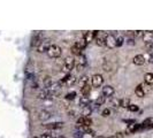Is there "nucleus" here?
Masks as SVG:
<instances>
[{"label": "nucleus", "mask_w": 153, "mask_h": 138, "mask_svg": "<svg viewBox=\"0 0 153 138\" xmlns=\"http://www.w3.org/2000/svg\"><path fill=\"white\" fill-rule=\"evenodd\" d=\"M46 53H47V55H48L50 58L56 59V58H59V56L61 55V48H60V46L53 44V45L48 48V51H47Z\"/></svg>", "instance_id": "1"}, {"label": "nucleus", "mask_w": 153, "mask_h": 138, "mask_svg": "<svg viewBox=\"0 0 153 138\" xmlns=\"http://www.w3.org/2000/svg\"><path fill=\"white\" fill-rule=\"evenodd\" d=\"M44 39L45 38H44V36H43L42 31H37L36 33H33V36H32V38H31V46L37 48Z\"/></svg>", "instance_id": "2"}, {"label": "nucleus", "mask_w": 153, "mask_h": 138, "mask_svg": "<svg viewBox=\"0 0 153 138\" xmlns=\"http://www.w3.org/2000/svg\"><path fill=\"white\" fill-rule=\"evenodd\" d=\"M52 45H53V44H52V40H51L50 38H45L42 43H40V45L37 47V51H38L39 53L47 52V51H48V48H50Z\"/></svg>", "instance_id": "3"}, {"label": "nucleus", "mask_w": 153, "mask_h": 138, "mask_svg": "<svg viewBox=\"0 0 153 138\" xmlns=\"http://www.w3.org/2000/svg\"><path fill=\"white\" fill-rule=\"evenodd\" d=\"M74 66H75V59H74L73 56H67V58L65 59V62H63L65 69H66L67 71H70L71 69L74 68Z\"/></svg>", "instance_id": "4"}, {"label": "nucleus", "mask_w": 153, "mask_h": 138, "mask_svg": "<svg viewBox=\"0 0 153 138\" xmlns=\"http://www.w3.org/2000/svg\"><path fill=\"white\" fill-rule=\"evenodd\" d=\"M105 45L107 46L108 48H115L116 47V38H115L113 35H108L106 36V39H105Z\"/></svg>", "instance_id": "5"}, {"label": "nucleus", "mask_w": 153, "mask_h": 138, "mask_svg": "<svg viewBox=\"0 0 153 138\" xmlns=\"http://www.w3.org/2000/svg\"><path fill=\"white\" fill-rule=\"evenodd\" d=\"M102 83H104V78L100 74L93 75V77H92V86L93 88H99L102 85Z\"/></svg>", "instance_id": "6"}, {"label": "nucleus", "mask_w": 153, "mask_h": 138, "mask_svg": "<svg viewBox=\"0 0 153 138\" xmlns=\"http://www.w3.org/2000/svg\"><path fill=\"white\" fill-rule=\"evenodd\" d=\"M92 124V120L90 117H85V116H82L77 120V125L79 127H91Z\"/></svg>", "instance_id": "7"}, {"label": "nucleus", "mask_w": 153, "mask_h": 138, "mask_svg": "<svg viewBox=\"0 0 153 138\" xmlns=\"http://www.w3.org/2000/svg\"><path fill=\"white\" fill-rule=\"evenodd\" d=\"M143 40L147 46L153 45V31H145L143 35Z\"/></svg>", "instance_id": "8"}, {"label": "nucleus", "mask_w": 153, "mask_h": 138, "mask_svg": "<svg viewBox=\"0 0 153 138\" xmlns=\"http://www.w3.org/2000/svg\"><path fill=\"white\" fill-rule=\"evenodd\" d=\"M98 32L99 31H86L85 32V35H84V40H85V43L86 44H89V43H91L92 40H93V38L96 37V36H98Z\"/></svg>", "instance_id": "9"}, {"label": "nucleus", "mask_w": 153, "mask_h": 138, "mask_svg": "<svg viewBox=\"0 0 153 138\" xmlns=\"http://www.w3.org/2000/svg\"><path fill=\"white\" fill-rule=\"evenodd\" d=\"M65 125L63 122H53V123H47L44 124L46 129H50V130H55V129H61L62 127Z\"/></svg>", "instance_id": "10"}, {"label": "nucleus", "mask_w": 153, "mask_h": 138, "mask_svg": "<svg viewBox=\"0 0 153 138\" xmlns=\"http://www.w3.org/2000/svg\"><path fill=\"white\" fill-rule=\"evenodd\" d=\"M53 96V93L52 91L50 90V89H44V90H42V91L38 93V98L39 99H48V98H51Z\"/></svg>", "instance_id": "11"}, {"label": "nucleus", "mask_w": 153, "mask_h": 138, "mask_svg": "<svg viewBox=\"0 0 153 138\" xmlns=\"http://www.w3.org/2000/svg\"><path fill=\"white\" fill-rule=\"evenodd\" d=\"M114 94V88L111 85H105L102 88V96L104 97H112Z\"/></svg>", "instance_id": "12"}, {"label": "nucleus", "mask_w": 153, "mask_h": 138, "mask_svg": "<svg viewBox=\"0 0 153 138\" xmlns=\"http://www.w3.org/2000/svg\"><path fill=\"white\" fill-rule=\"evenodd\" d=\"M51 116H52L51 113H50L48 111H45V109H44V111H40V112H39L38 119L40 120V121H43V122H44V121H47Z\"/></svg>", "instance_id": "13"}, {"label": "nucleus", "mask_w": 153, "mask_h": 138, "mask_svg": "<svg viewBox=\"0 0 153 138\" xmlns=\"http://www.w3.org/2000/svg\"><path fill=\"white\" fill-rule=\"evenodd\" d=\"M134 63L136 65V66H142V65H144L145 63V58H144V55H142V54H138L136 55L135 58H134Z\"/></svg>", "instance_id": "14"}, {"label": "nucleus", "mask_w": 153, "mask_h": 138, "mask_svg": "<svg viewBox=\"0 0 153 138\" xmlns=\"http://www.w3.org/2000/svg\"><path fill=\"white\" fill-rule=\"evenodd\" d=\"M140 124H137V123H132V124H129V127L127 128V131L126 132H128V134H132V132H136L137 130H140Z\"/></svg>", "instance_id": "15"}, {"label": "nucleus", "mask_w": 153, "mask_h": 138, "mask_svg": "<svg viewBox=\"0 0 153 138\" xmlns=\"http://www.w3.org/2000/svg\"><path fill=\"white\" fill-rule=\"evenodd\" d=\"M71 53L74 55H78V56L82 55V48H81V46L78 45V43H75L74 45L71 46Z\"/></svg>", "instance_id": "16"}, {"label": "nucleus", "mask_w": 153, "mask_h": 138, "mask_svg": "<svg viewBox=\"0 0 153 138\" xmlns=\"http://www.w3.org/2000/svg\"><path fill=\"white\" fill-rule=\"evenodd\" d=\"M90 102H91V100L90 98L88 97V96H83V97H81V99H79V105H81V107H88L89 105H90Z\"/></svg>", "instance_id": "17"}, {"label": "nucleus", "mask_w": 153, "mask_h": 138, "mask_svg": "<svg viewBox=\"0 0 153 138\" xmlns=\"http://www.w3.org/2000/svg\"><path fill=\"white\" fill-rule=\"evenodd\" d=\"M135 93H136V96L139 97V98H143L144 96H145V91H144V89H143V85H138L137 88H136V90H135Z\"/></svg>", "instance_id": "18"}, {"label": "nucleus", "mask_w": 153, "mask_h": 138, "mask_svg": "<svg viewBox=\"0 0 153 138\" xmlns=\"http://www.w3.org/2000/svg\"><path fill=\"white\" fill-rule=\"evenodd\" d=\"M43 83H44V88L45 89H51V86L53 85V81H52V78L50 76H46L44 78V81H43Z\"/></svg>", "instance_id": "19"}, {"label": "nucleus", "mask_w": 153, "mask_h": 138, "mask_svg": "<svg viewBox=\"0 0 153 138\" xmlns=\"http://www.w3.org/2000/svg\"><path fill=\"white\" fill-rule=\"evenodd\" d=\"M145 79V83L149 85H153V73H147L144 77Z\"/></svg>", "instance_id": "20"}, {"label": "nucleus", "mask_w": 153, "mask_h": 138, "mask_svg": "<svg viewBox=\"0 0 153 138\" xmlns=\"http://www.w3.org/2000/svg\"><path fill=\"white\" fill-rule=\"evenodd\" d=\"M78 84H79V86L81 88H83V86H85V85L89 84V77L88 76H82L79 79H78Z\"/></svg>", "instance_id": "21"}, {"label": "nucleus", "mask_w": 153, "mask_h": 138, "mask_svg": "<svg viewBox=\"0 0 153 138\" xmlns=\"http://www.w3.org/2000/svg\"><path fill=\"white\" fill-rule=\"evenodd\" d=\"M111 105L114 108L121 107V99H117V98H112L111 99Z\"/></svg>", "instance_id": "22"}, {"label": "nucleus", "mask_w": 153, "mask_h": 138, "mask_svg": "<svg viewBox=\"0 0 153 138\" xmlns=\"http://www.w3.org/2000/svg\"><path fill=\"white\" fill-rule=\"evenodd\" d=\"M105 39H106V37H104V36H97L96 37V44L98 46H104L105 45Z\"/></svg>", "instance_id": "23"}, {"label": "nucleus", "mask_w": 153, "mask_h": 138, "mask_svg": "<svg viewBox=\"0 0 153 138\" xmlns=\"http://www.w3.org/2000/svg\"><path fill=\"white\" fill-rule=\"evenodd\" d=\"M90 91H91V86H90L89 84L83 86V88H81V92H82V94H83V96H88Z\"/></svg>", "instance_id": "24"}, {"label": "nucleus", "mask_w": 153, "mask_h": 138, "mask_svg": "<svg viewBox=\"0 0 153 138\" xmlns=\"http://www.w3.org/2000/svg\"><path fill=\"white\" fill-rule=\"evenodd\" d=\"M104 102H105V97H104V96H100V97H98V98L96 99L94 105H96V106H101Z\"/></svg>", "instance_id": "25"}, {"label": "nucleus", "mask_w": 153, "mask_h": 138, "mask_svg": "<svg viewBox=\"0 0 153 138\" xmlns=\"http://www.w3.org/2000/svg\"><path fill=\"white\" fill-rule=\"evenodd\" d=\"M130 106V100L128 98H124V99H121V107L128 108Z\"/></svg>", "instance_id": "26"}, {"label": "nucleus", "mask_w": 153, "mask_h": 138, "mask_svg": "<svg viewBox=\"0 0 153 138\" xmlns=\"http://www.w3.org/2000/svg\"><path fill=\"white\" fill-rule=\"evenodd\" d=\"M76 82H77L76 77H75V76H71V75H70V77L68 78V81H67V83H66V84L68 85V86H71V85L75 84Z\"/></svg>", "instance_id": "27"}, {"label": "nucleus", "mask_w": 153, "mask_h": 138, "mask_svg": "<svg viewBox=\"0 0 153 138\" xmlns=\"http://www.w3.org/2000/svg\"><path fill=\"white\" fill-rule=\"evenodd\" d=\"M92 109L90 106H88V107H84L83 108V115H84L85 117H89V115L91 114Z\"/></svg>", "instance_id": "28"}, {"label": "nucleus", "mask_w": 153, "mask_h": 138, "mask_svg": "<svg viewBox=\"0 0 153 138\" xmlns=\"http://www.w3.org/2000/svg\"><path fill=\"white\" fill-rule=\"evenodd\" d=\"M55 137H56V135H53L51 132H44V134H42V136L39 138H55Z\"/></svg>", "instance_id": "29"}, {"label": "nucleus", "mask_w": 153, "mask_h": 138, "mask_svg": "<svg viewBox=\"0 0 153 138\" xmlns=\"http://www.w3.org/2000/svg\"><path fill=\"white\" fill-rule=\"evenodd\" d=\"M75 97H76V92H75V91L69 92V93H67V96H66V99L74 100V99H75Z\"/></svg>", "instance_id": "30"}, {"label": "nucleus", "mask_w": 153, "mask_h": 138, "mask_svg": "<svg viewBox=\"0 0 153 138\" xmlns=\"http://www.w3.org/2000/svg\"><path fill=\"white\" fill-rule=\"evenodd\" d=\"M123 37L122 36H119L117 38H116V47H120V46H122V44H123Z\"/></svg>", "instance_id": "31"}, {"label": "nucleus", "mask_w": 153, "mask_h": 138, "mask_svg": "<svg viewBox=\"0 0 153 138\" xmlns=\"http://www.w3.org/2000/svg\"><path fill=\"white\" fill-rule=\"evenodd\" d=\"M83 136H84V134H83L81 130L76 131V132L74 134V137H75V138H83Z\"/></svg>", "instance_id": "32"}, {"label": "nucleus", "mask_w": 153, "mask_h": 138, "mask_svg": "<svg viewBox=\"0 0 153 138\" xmlns=\"http://www.w3.org/2000/svg\"><path fill=\"white\" fill-rule=\"evenodd\" d=\"M109 114H111V109H109V108H105V109L102 111V113H101V115L105 116V117H106V116H109Z\"/></svg>", "instance_id": "33"}, {"label": "nucleus", "mask_w": 153, "mask_h": 138, "mask_svg": "<svg viewBox=\"0 0 153 138\" xmlns=\"http://www.w3.org/2000/svg\"><path fill=\"white\" fill-rule=\"evenodd\" d=\"M128 109H129L130 112H137V111H138V106H137V105H130V106L128 107Z\"/></svg>", "instance_id": "34"}, {"label": "nucleus", "mask_w": 153, "mask_h": 138, "mask_svg": "<svg viewBox=\"0 0 153 138\" xmlns=\"http://www.w3.org/2000/svg\"><path fill=\"white\" fill-rule=\"evenodd\" d=\"M134 35H135L136 37H139V36H143V35H144V31H140V30L134 31Z\"/></svg>", "instance_id": "35"}, {"label": "nucleus", "mask_w": 153, "mask_h": 138, "mask_svg": "<svg viewBox=\"0 0 153 138\" xmlns=\"http://www.w3.org/2000/svg\"><path fill=\"white\" fill-rule=\"evenodd\" d=\"M78 45L81 46V48H82V50H84L85 46H86V43H85L84 39H83V40H81V42H78Z\"/></svg>", "instance_id": "36"}, {"label": "nucleus", "mask_w": 153, "mask_h": 138, "mask_svg": "<svg viewBox=\"0 0 153 138\" xmlns=\"http://www.w3.org/2000/svg\"><path fill=\"white\" fill-rule=\"evenodd\" d=\"M114 138H123L122 132H117V134H116V135L114 136Z\"/></svg>", "instance_id": "37"}, {"label": "nucleus", "mask_w": 153, "mask_h": 138, "mask_svg": "<svg viewBox=\"0 0 153 138\" xmlns=\"http://www.w3.org/2000/svg\"><path fill=\"white\" fill-rule=\"evenodd\" d=\"M127 43H128V44H129V45H135V42H134V39H128V42H127Z\"/></svg>", "instance_id": "38"}, {"label": "nucleus", "mask_w": 153, "mask_h": 138, "mask_svg": "<svg viewBox=\"0 0 153 138\" xmlns=\"http://www.w3.org/2000/svg\"><path fill=\"white\" fill-rule=\"evenodd\" d=\"M149 62L153 63V53H150V58H149Z\"/></svg>", "instance_id": "39"}, {"label": "nucleus", "mask_w": 153, "mask_h": 138, "mask_svg": "<svg viewBox=\"0 0 153 138\" xmlns=\"http://www.w3.org/2000/svg\"><path fill=\"white\" fill-rule=\"evenodd\" d=\"M55 138H65V137H63V136H56Z\"/></svg>", "instance_id": "40"}, {"label": "nucleus", "mask_w": 153, "mask_h": 138, "mask_svg": "<svg viewBox=\"0 0 153 138\" xmlns=\"http://www.w3.org/2000/svg\"><path fill=\"white\" fill-rule=\"evenodd\" d=\"M108 138H114V136H111V137H108Z\"/></svg>", "instance_id": "41"}, {"label": "nucleus", "mask_w": 153, "mask_h": 138, "mask_svg": "<svg viewBox=\"0 0 153 138\" xmlns=\"http://www.w3.org/2000/svg\"><path fill=\"white\" fill-rule=\"evenodd\" d=\"M33 138H39V137H33Z\"/></svg>", "instance_id": "42"}]
</instances>
